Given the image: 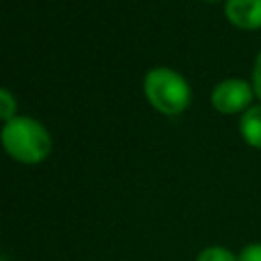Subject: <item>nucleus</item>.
<instances>
[{"label": "nucleus", "mask_w": 261, "mask_h": 261, "mask_svg": "<svg viewBox=\"0 0 261 261\" xmlns=\"http://www.w3.org/2000/svg\"><path fill=\"white\" fill-rule=\"evenodd\" d=\"M0 143L14 161L24 165L45 161L53 147L49 130L31 116H14L12 120L4 122Z\"/></svg>", "instance_id": "1"}, {"label": "nucleus", "mask_w": 261, "mask_h": 261, "mask_svg": "<svg viewBox=\"0 0 261 261\" xmlns=\"http://www.w3.org/2000/svg\"><path fill=\"white\" fill-rule=\"evenodd\" d=\"M143 90L149 104L165 116L181 114L192 100V90L188 82L171 67L149 69L143 80Z\"/></svg>", "instance_id": "2"}, {"label": "nucleus", "mask_w": 261, "mask_h": 261, "mask_svg": "<svg viewBox=\"0 0 261 261\" xmlns=\"http://www.w3.org/2000/svg\"><path fill=\"white\" fill-rule=\"evenodd\" d=\"M253 94L255 90L249 82L241 77H228L214 86L210 94V102L214 110H218L220 114H237V112H245L251 106Z\"/></svg>", "instance_id": "3"}, {"label": "nucleus", "mask_w": 261, "mask_h": 261, "mask_svg": "<svg viewBox=\"0 0 261 261\" xmlns=\"http://www.w3.org/2000/svg\"><path fill=\"white\" fill-rule=\"evenodd\" d=\"M224 14L228 22L243 31L261 29V0H226Z\"/></svg>", "instance_id": "4"}, {"label": "nucleus", "mask_w": 261, "mask_h": 261, "mask_svg": "<svg viewBox=\"0 0 261 261\" xmlns=\"http://www.w3.org/2000/svg\"><path fill=\"white\" fill-rule=\"evenodd\" d=\"M239 130L247 145L261 149V104H253L243 112Z\"/></svg>", "instance_id": "5"}, {"label": "nucleus", "mask_w": 261, "mask_h": 261, "mask_svg": "<svg viewBox=\"0 0 261 261\" xmlns=\"http://www.w3.org/2000/svg\"><path fill=\"white\" fill-rule=\"evenodd\" d=\"M196 261H237V255L226 249V247H220V245H212V247H206L198 253Z\"/></svg>", "instance_id": "6"}, {"label": "nucleus", "mask_w": 261, "mask_h": 261, "mask_svg": "<svg viewBox=\"0 0 261 261\" xmlns=\"http://www.w3.org/2000/svg\"><path fill=\"white\" fill-rule=\"evenodd\" d=\"M16 116V98L12 96L10 90L0 88V120L8 122Z\"/></svg>", "instance_id": "7"}, {"label": "nucleus", "mask_w": 261, "mask_h": 261, "mask_svg": "<svg viewBox=\"0 0 261 261\" xmlns=\"http://www.w3.org/2000/svg\"><path fill=\"white\" fill-rule=\"evenodd\" d=\"M237 261H261V243H251V245H247V247L239 253Z\"/></svg>", "instance_id": "8"}, {"label": "nucleus", "mask_w": 261, "mask_h": 261, "mask_svg": "<svg viewBox=\"0 0 261 261\" xmlns=\"http://www.w3.org/2000/svg\"><path fill=\"white\" fill-rule=\"evenodd\" d=\"M253 90L261 98V51L257 53L255 63H253Z\"/></svg>", "instance_id": "9"}, {"label": "nucleus", "mask_w": 261, "mask_h": 261, "mask_svg": "<svg viewBox=\"0 0 261 261\" xmlns=\"http://www.w3.org/2000/svg\"><path fill=\"white\" fill-rule=\"evenodd\" d=\"M204 2H218V0H204Z\"/></svg>", "instance_id": "10"}, {"label": "nucleus", "mask_w": 261, "mask_h": 261, "mask_svg": "<svg viewBox=\"0 0 261 261\" xmlns=\"http://www.w3.org/2000/svg\"><path fill=\"white\" fill-rule=\"evenodd\" d=\"M0 261H4V259H0Z\"/></svg>", "instance_id": "11"}]
</instances>
